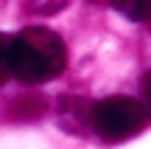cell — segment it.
<instances>
[{
	"label": "cell",
	"instance_id": "3957f363",
	"mask_svg": "<svg viewBox=\"0 0 151 149\" xmlns=\"http://www.w3.org/2000/svg\"><path fill=\"white\" fill-rule=\"evenodd\" d=\"M11 121H31V118H39L45 113V101L39 96H25V99H17L6 107Z\"/></svg>",
	"mask_w": 151,
	"mask_h": 149
},
{
	"label": "cell",
	"instance_id": "52a82bcc",
	"mask_svg": "<svg viewBox=\"0 0 151 149\" xmlns=\"http://www.w3.org/2000/svg\"><path fill=\"white\" fill-rule=\"evenodd\" d=\"M148 28H151V20H148Z\"/></svg>",
	"mask_w": 151,
	"mask_h": 149
},
{
	"label": "cell",
	"instance_id": "7a4b0ae2",
	"mask_svg": "<svg viewBox=\"0 0 151 149\" xmlns=\"http://www.w3.org/2000/svg\"><path fill=\"white\" fill-rule=\"evenodd\" d=\"M146 107L132 96H109L92 104L90 127L104 141H126L146 127Z\"/></svg>",
	"mask_w": 151,
	"mask_h": 149
},
{
	"label": "cell",
	"instance_id": "8992f818",
	"mask_svg": "<svg viewBox=\"0 0 151 149\" xmlns=\"http://www.w3.org/2000/svg\"><path fill=\"white\" fill-rule=\"evenodd\" d=\"M143 96H146V104L151 110V71L146 73V79H143Z\"/></svg>",
	"mask_w": 151,
	"mask_h": 149
},
{
	"label": "cell",
	"instance_id": "277c9868",
	"mask_svg": "<svg viewBox=\"0 0 151 149\" xmlns=\"http://www.w3.org/2000/svg\"><path fill=\"white\" fill-rule=\"evenodd\" d=\"M123 17L134 23H148L151 20V0H109Z\"/></svg>",
	"mask_w": 151,
	"mask_h": 149
},
{
	"label": "cell",
	"instance_id": "5b68a950",
	"mask_svg": "<svg viewBox=\"0 0 151 149\" xmlns=\"http://www.w3.org/2000/svg\"><path fill=\"white\" fill-rule=\"evenodd\" d=\"M11 48H14V37L0 34V87L9 82V76H14V68H11Z\"/></svg>",
	"mask_w": 151,
	"mask_h": 149
},
{
	"label": "cell",
	"instance_id": "6da1fadb",
	"mask_svg": "<svg viewBox=\"0 0 151 149\" xmlns=\"http://www.w3.org/2000/svg\"><path fill=\"white\" fill-rule=\"evenodd\" d=\"M11 68L22 84H45L50 79L62 76V71L67 68L65 39L45 25L22 28L14 37Z\"/></svg>",
	"mask_w": 151,
	"mask_h": 149
}]
</instances>
